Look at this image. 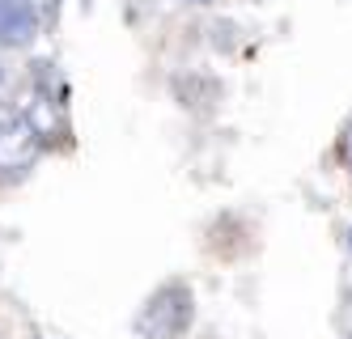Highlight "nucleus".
Segmentation results:
<instances>
[{"label":"nucleus","mask_w":352,"mask_h":339,"mask_svg":"<svg viewBox=\"0 0 352 339\" xmlns=\"http://www.w3.org/2000/svg\"><path fill=\"white\" fill-rule=\"evenodd\" d=\"M195 318V297L183 280H170L136 314V339H179Z\"/></svg>","instance_id":"1"},{"label":"nucleus","mask_w":352,"mask_h":339,"mask_svg":"<svg viewBox=\"0 0 352 339\" xmlns=\"http://www.w3.org/2000/svg\"><path fill=\"white\" fill-rule=\"evenodd\" d=\"M38 153H43V140L26 119H9L0 127V178L26 174L38 162Z\"/></svg>","instance_id":"2"},{"label":"nucleus","mask_w":352,"mask_h":339,"mask_svg":"<svg viewBox=\"0 0 352 339\" xmlns=\"http://www.w3.org/2000/svg\"><path fill=\"white\" fill-rule=\"evenodd\" d=\"M38 34V13L30 0H0V47H30Z\"/></svg>","instance_id":"3"},{"label":"nucleus","mask_w":352,"mask_h":339,"mask_svg":"<svg viewBox=\"0 0 352 339\" xmlns=\"http://www.w3.org/2000/svg\"><path fill=\"white\" fill-rule=\"evenodd\" d=\"M26 123L38 132V140H47L52 132H60V115H56V107H52V98L47 94H38L34 102H30V115H26Z\"/></svg>","instance_id":"4"},{"label":"nucleus","mask_w":352,"mask_h":339,"mask_svg":"<svg viewBox=\"0 0 352 339\" xmlns=\"http://www.w3.org/2000/svg\"><path fill=\"white\" fill-rule=\"evenodd\" d=\"M0 81H5V72H0Z\"/></svg>","instance_id":"5"}]
</instances>
